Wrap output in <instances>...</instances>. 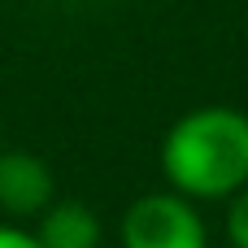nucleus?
<instances>
[{"mask_svg":"<svg viewBox=\"0 0 248 248\" xmlns=\"http://www.w3.org/2000/svg\"><path fill=\"white\" fill-rule=\"evenodd\" d=\"M0 248H44L35 240V231H17V227H0Z\"/></svg>","mask_w":248,"mask_h":248,"instance_id":"423d86ee","label":"nucleus"},{"mask_svg":"<svg viewBox=\"0 0 248 248\" xmlns=\"http://www.w3.org/2000/svg\"><path fill=\"white\" fill-rule=\"evenodd\" d=\"M35 240L44 248H96L100 244V222L83 201H57L39 214Z\"/></svg>","mask_w":248,"mask_h":248,"instance_id":"20e7f679","label":"nucleus"},{"mask_svg":"<svg viewBox=\"0 0 248 248\" xmlns=\"http://www.w3.org/2000/svg\"><path fill=\"white\" fill-rule=\"evenodd\" d=\"M227 235L235 248H248V187L231 201V214H227Z\"/></svg>","mask_w":248,"mask_h":248,"instance_id":"39448f33","label":"nucleus"},{"mask_svg":"<svg viewBox=\"0 0 248 248\" xmlns=\"http://www.w3.org/2000/svg\"><path fill=\"white\" fill-rule=\"evenodd\" d=\"M52 205V170L31 153H0V209L13 218L44 214Z\"/></svg>","mask_w":248,"mask_h":248,"instance_id":"7ed1b4c3","label":"nucleus"},{"mask_svg":"<svg viewBox=\"0 0 248 248\" xmlns=\"http://www.w3.org/2000/svg\"><path fill=\"white\" fill-rule=\"evenodd\" d=\"M122 248H205V222L183 196H140L122 218Z\"/></svg>","mask_w":248,"mask_h":248,"instance_id":"f03ea898","label":"nucleus"},{"mask_svg":"<svg viewBox=\"0 0 248 248\" xmlns=\"http://www.w3.org/2000/svg\"><path fill=\"white\" fill-rule=\"evenodd\" d=\"M161 170L183 196L218 201L248 183V113L240 109H192L183 113L166 144Z\"/></svg>","mask_w":248,"mask_h":248,"instance_id":"f257e3e1","label":"nucleus"}]
</instances>
